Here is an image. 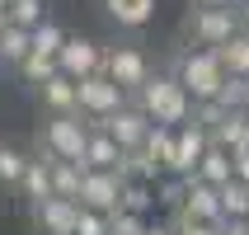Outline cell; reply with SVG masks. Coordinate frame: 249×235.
I'll list each match as a JSON object with an SVG mask.
<instances>
[{"label": "cell", "instance_id": "obj_1", "mask_svg": "<svg viewBox=\"0 0 249 235\" xmlns=\"http://www.w3.org/2000/svg\"><path fill=\"white\" fill-rule=\"evenodd\" d=\"M132 104H137L155 127H183V123H193V108H197L193 94L179 85V75H151V80L132 94Z\"/></svg>", "mask_w": 249, "mask_h": 235}, {"label": "cell", "instance_id": "obj_38", "mask_svg": "<svg viewBox=\"0 0 249 235\" xmlns=\"http://www.w3.org/2000/svg\"><path fill=\"white\" fill-rule=\"evenodd\" d=\"M235 14H240V28L249 33V0H240V5H235Z\"/></svg>", "mask_w": 249, "mask_h": 235}, {"label": "cell", "instance_id": "obj_3", "mask_svg": "<svg viewBox=\"0 0 249 235\" xmlns=\"http://www.w3.org/2000/svg\"><path fill=\"white\" fill-rule=\"evenodd\" d=\"M85 146H89V118L85 113H52V123L42 127V155L71 160L85 169Z\"/></svg>", "mask_w": 249, "mask_h": 235}, {"label": "cell", "instance_id": "obj_26", "mask_svg": "<svg viewBox=\"0 0 249 235\" xmlns=\"http://www.w3.org/2000/svg\"><path fill=\"white\" fill-rule=\"evenodd\" d=\"M216 99H221L231 113H249V80H245V75H226V85H221Z\"/></svg>", "mask_w": 249, "mask_h": 235}, {"label": "cell", "instance_id": "obj_6", "mask_svg": "<svg viewBox=\"0 0 249 235\" xmlns=\"http://www.w3.org/2000/svg\"><path fill=\"white\" fill-rule=\"evenodd\" d=\"M188 33H193V47H226V42L240 33V14L235 5L231 10H193V19H188Z\"/></svg>", "mask_w": 249, "mask_h": 235}, {"label": "cell", "instance_id": "obj_12", "mask_svg": "<svg viewBox=\"0 0 249 235\" xmlns=\"http://www.w3.org/2000/svg\"><path fill=\"white\" fill-rule=\"evenodd\" d=\"M183 217H193V221H207V226H221L226 212H221V188H212L202 179H188V198H183Z\"/></svg>", "mask_w": 249, "mask_h": 235}, {"label": "cell", "instance_id": "obj_17", "mask_svg": "<svg viewBox=\"0 0 249 235\" xmlns=\"http://www.w3.org/2000/svg\"><path fill=\"white\" fill-rule=\"evenodd\" d=\"M104 14L118 28H146L155 14V0H104Z\"/></svg>", "mask_w": 249, "mask_h": 235}, {"label": "cell", "instance_id": "obj_22", "mask_svg": "<svg viewBox=\"0 0 249 235\" xmlns=\"http://www.w3.org/2000/svg\"><path fill=\"white\" fill-rule=\"evenodd\" d=\"M155 202H160V198H155V183H141V179H127V183H123V212L151 217Z\"/></svg>", "mask_w": 249, "mask_h": 235}, {"label": "cell", "instance_id": "obj_16", "mask_svg": "<svg viewBox=\"0 0 249 235\" xmlns=\"http://www.w3.org/2000/svg\"><path fill=\"white\" fill-rule=\"evenodd\" d=\"M19 198H28L33 207H38V202H47V198H56V193H52V169H47V155L28 160L24 179H19Z\"/></svg>", "mask_w": 249, "mask_h": 235}, {"label": "cell", "instance_id": "obj_11", "mask_svg": "<svg viewBox=\"0 0 249 235\" xmlns=\"http://www.w3.org/2000/svg\"><path fill=\"white\" fill-rule=\"evenodd\" d=\"M33 221H38L42 235H75L80 226V202H71V198H47L33 207Z\"/></svg>", "mask_w": 249, "mask_h": 235}, {"label": "cell", "instance_id": "obj_27", "mask_svg": "<svg viewBox=\"0 0 249 235\" xmlns=\"http://www.w3.org/2000/svg\"><path fill=\"white\" fill-rule=\"evenodd\" d=\"M19 75H24V80L33 85V90H38L42 80H52V75H56V61H52V56H38V52H28L24 61H19Z\"/></svg>", "mask_w": 249, "mask_h": 235}, {"label": "cell", "instance_id": "obj_9", "mask_svg": "<svg viewBox=\"0 0 249 235\" xmlns=\"http://www.w3.org/2000/svg\"><path fill=\"white\" fill-rule=\"evenodd\" d=\"M104 75H108V80H118L127 94H137V90L151 80L155 71H151V61H146V52H141V47H108V56H104Z\"/></svg>", "mask_w": 249, "mask_h": 235}, {"label": "cell", "instance_id": "obj_23", "mask_svg": "<svg viewBox=\"0 0 249 235\" xmlns=\"http://www.w3.org/2000/svg\"><path fill=\"white\" fill-rule=\"evenodd\" d=\"M221 212H226V221H249V183H240V179L221 183Z\"/></svg>", "mask_w": 249, "mask_h": 235}, {"label": "cell", "instance_id": "obj_20", "mask_svg": "<svg viewBox=\"0 0 249 235\" xmlns=\"http://www.w3.org/2000/svg\"><path fill=\"white\" fill-rule=\"evenodd\" d=\"M216 56H221L226 75H245V80H249V33H245V28H240L226 47H216Z\"/></svg>", "mask_w": 249, "mask_h": 235}, {"label": "cell", "instance_id": "obj_36", "mask_svg": "<svg viewBox=\"0 0 249 235\" xmlns=\"http://www.w3.org/2000/svg\"><path fill=\"white\" fill-rule=\"evenodd\" d=\"M221 235H249V221H226Z\"/></svg>", "mask_w": 249, "mask_h": 235}, {"label": "cell", "instance_id": "obj_30", "mask_svg": "<svg viewBox=\"0 0 249 235\" xmlns=\"http://www.w3.org/2000/svg\"><path fill=\"white\" fill-rule=\"evenodd\" d=\"M226 118H231V108H226L221 99H207V104H197V108H193V123H202L207 132H216Z\"/></svg>", "mask_w": 249, "mask_h": 235}, {"label": "cell", "instance_id": "obj_37", "mask_svg": "<svg viewBox=\"0 0 249 235\" xmlns=\"http://www.w3.org/2000/svg\"><path fill=\"white\" fill-rule=\"evenodd\" d=\"M146 235H174V226H169V221H151V226H146Z\"/></svg>", "mask_w": 249, "mask_h": 235}, {"label": "cell", "instance_id": "obj_21", "mask_svg": "<svg viewBox=\"0 0 249 235\" xmlns=\"http://www.w3.org/2000/svg\"><path fill=\"white\" fill-rule=\"evenodd\" d=\"M28 52H33V33H28V28H14V24H5V28H0V61L19 66Z\"/></svg>", "mask_w": 249, "mask_h": 235}, {"label": "cell", "instance_id": "obj_15", "mask_svg": "<svg viewBox=\"0 0 249 235\" xmlns=\"http://www.w3.org/2000/svg\"><path fill=\"white\" fill-rule=\"evenodd\" d=\"M193 179L212 183V188L231 183V179H235V155L226 151V146H216V141H212V151L202 155V165H197V174H193Z\"/></svg>", "mask_w": 249, "mask_h": 235}, {"label": "cell", "instance_id": "obj_40", "mask_svg": "<svg viewBox=\"0 0 249 235\" xmlns=\"http://www.w3.org/2000/svg\"><path fill=\"white\" fill-rule=\"evenodd\" d=\"M235 5H240V0H235Z\"/></svg>", "mask_w": 249, "mask_h": 235}, {"label": "cell", "instance_id": "obj_18", "mask_svg": "<svg viewBox=\"0 0 249 235\" xmlns=\"http://www.w3.org/2000/svg\"><path fill=\"white\" fill-rule=\"evenodd\" d=\"M47 169H52V193H56V198H71V202H80L85 169L71 165V160H56V155H47Z\"/></svg>", "mask_w": 249, "mask_h": 235}, {"label": "cell", "instance_id": "obj_5", "mask_svg": "<svg viewBox=\"0 0 249 235\" xmlns=\"http://www.w3.org/2000/svg\"><path fill=\"white\" fill-rule=\"evenodd\" d=\"M123 174L118 169H85V183H80V207L89 212H104V217H113V212H123Z\"/></svg>", "mask_w": 249, "mask_h": 235}, {"label": "cell", "instance_id": "obj_19", "mask_svg": "<svg viewBox=\"0 0 249 235\" xmlns=\"http://www.w3.org/2000/svg\"><path fill=\"white\" fill-rule=\"evenodd\" d=\"M212 141H216V146H226L231 155L249 151V113H231V118L212 132Z\"/></svg>", "mask_w": 249, "mask_h": 235}, {"label": "cell", "instance_id": "obj_28", "mask_svg": "<svg viewBox=\"0 0 249 235\" xmlns=\"http://www.w3.org/2000/svg\"><path fill=\"white\" fill-rule=\"evenodd\" d=\"M24 169H28V155H24V151H14V146H0V183L19 188Z\"/></svg>", "mask_w": 249, "mask_h": 235}, {"label": "cell", "instance_id": "obj_31", "mask_svg": "<svg viewBox=\"0 0 249 235\" xmlns=\"http://www.w3.org/2000/svg\"><path fill=\"white\" fill-rule=\"evenodd\" d=\"M146 226H151V221L137 217V212H113V217H108V231L113 235H146Z\"/></svg>", "mask_w": 249, "mask_h": 235}, {"label": "cell", "instance_id": "obj_7", "mask_svg": "<svg viewBox=\"0 0 249 235\" xmlns=\"http://www.w3.org/2000/svg\"><path fill=\"white\" fill-rule=\"evenodd\" d=\"M89 127H99V132H108L123 151H137V146H146V137H151V118L137 108V104H127V108H118V113H108V118H94Z\"/></svg>", "mask_w": 249, "mask_h": 235}, {"label": "cell", "instance_id": "obj_13", "mask_svg": "<svg viewBox=\"0 0 249 235\" xmlns=\"http://www.w3.org/2000/svg\"><path fill=\"white\" fill-rule=\"evenodd\" d=\"M38 99H42L47 113H80V90H75V80L61 75V71H56L52 80L38 85Z\"/></svg>", "mask_w": 249, "mask_h": 235}, {"label": "cell", "instance_id": "obj_8", "mask_svg": "<svg viewBox=\"0 0 249 235\" xmlns=\"http://www.w3.org/2000/svg\"><path fill=\"white\" fill-rule=\"evenodd\" d=\"M207 151H212V132H207L202 123H183L179 132H174V160H169V174L193 179Z\"/></svg>", "mask_w": 249, "mask_h": 235}, {"label": "cell", "instance_id": "obj_39", "mask_svg": "<svg viewBox=\"0 0 249 235\" xmlns=\"http://www.w3.org/2000/svg\"><path fill=\"white\" fill-rule=\"evenodd\" d=\"M10 24V0H0V28Z\"/></svg>", "mask_w": 249, "mask_h": 235}, {"label": "cell", "instance_id": "obj_2", "mask_svg": "<svg viewBox=\"0 0 249 235\" xmlns=\"http://www.w3.org/2000/svg\"><path fill=\"white\" fill-rule=\"evenodd\" d=\"M174 75H179V85L193 94V104L216 99V94H221V85H226V66H221V56L212 52V47H193V52H183L179 66H174Z\"/></svg>", "mask_w": 249, "mask_h": 235}, {"label": "cell", "instance_id": "obj_10", "mask_svg": "<svg viewBox=\"0 0 249 235\" xmlns=\"http://www.w3.org/2000/svg\"><path fill=\"white\" fill-rule=\"evenodd\" d=\"M104 56H108V47H99L94 38H66V47L56 56V71L71 80H89L104 71Z\"/></svg>", "mask_w": 249, "mask_h": 235}, {"label": "cell", "instance_id": "obj_29", "mask_svg": "<svg viewBox=\"0 0 249 235\" xmlns=\"http://www.w3.org/2000/svg\"><path fill=\"white\" fill-rule=\"evenodd\" d=\"M174 132H179V127H151V137H146V151L165 169H169V160H174Z\"/></svg>", "mask_w": 249, "mask_h": 235}, {"label": "cell", "instance_id": "obj_4", "mask_svg": "<svg viewBox=\"0 0 249 235\" xmlns=\"http://www.w3.org/2000/svg\"><path fill=\"white\" fill-rule=\"evenodd\" d=\"M75 90H80V113L94 123V118H108V113L127 108L132 104V94H127L118 80H108L104 71L99 75H89V80H75Z\"/></svg>", "mask_w": 249, "mask_h": 235}, {"label": "cell", "instance_id": "obj_35", "mask_svg": "<svg viewBox=\"0 0 249 235\" xmlns=\"http://www.w3.org/2000/svg\"><path fill=\"white\" fill-rule=\"evenodd\" d=\"M235 0H193V10H231Z\"/></svg>", "mask_w": 249, "mask_h": 235}, {"label": "cell", "instance_id": "obj_25", "mask_svg": "<svg viewBox=\"0 0 249 235\" xmlns=\"http://www.w3.org/2000/svg\"><path fill=\"white\" fill-rule=\"evenodd\" d=\"M61 47H66V33H61L52 19H47L42 28H33V52H38V56H52V61H56Z\"/></svg>", "mask_w": 249, "mask_h": 235}, {"label": "cell", "instance_id": "obj_32", "mask_svg": "<svg viewBox=\"0 0 249 235\" xmlns=\"http://www.w3.org/2000/svg\"><path fill=\"white\" fill-rule=\"evenodd\" d=\"M169 226H174V235H221V226H207V221H193V217H183V212H169Z\"/></svg>", "mask_w": 249, "mask_h": 235}, {"label": "cell", "instance_id": "obj_14", "mask_svg": "<svg viewBox=\"0 0 249 235\" xmlns=\"http://www.w3.org/2000/svg\"><path fill=\"white\" fill-rule=\"evenodd\" d=\"M127 151L118 146V141L108 137V132H99V127H89V146H85V169H123Z\"/></svg>", "mask_w": 249, "mask_h": 235}, {"label": "cell", "instance_id": "obj_24", "mask_svg": "<svg viewBox=\"0 0 249 235\" xmlns=\"http://www.w3.org/2000/svg\"><path fill=\"white\" fill-rule=\"evenodd\" d=\"M10 24L33 33V28L47 24V5H42V0H10Z\"/></svg>", "mask_w": 249, "mask_h": 235}, {"label": "cell", "instance_id": "obj_34", "mask_svg": "<svg viewBox=\"0 0 249 235\" xmlns=\"http://www.w3.org/2000/svg\"><path fill=\"white\" fill-rule=\"evenodd\" d=\"M235 179H240V183H249V151H240V155H235Z\"/></svg>", "mask_w": 249, "mask_h": 235}, {"label": "cell", "instance_id": "obj_33", "mask_svg": "<svg viewBox=\"0 0 249 235\" xmlns=\"http://www.w3.org/2000/svg\"><path fill=\"white\" fill-rule=\"evenodd\" d=\"M75 235H113L108 231V217H104V212L80 207V226H75Z\"/></svg>", "mask_w": 249, "mask_h": 235}]
</instances>
